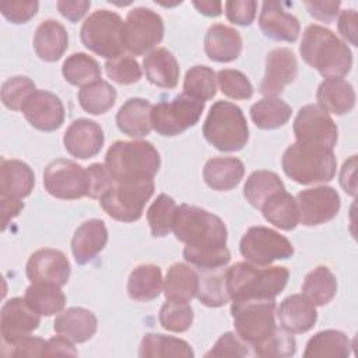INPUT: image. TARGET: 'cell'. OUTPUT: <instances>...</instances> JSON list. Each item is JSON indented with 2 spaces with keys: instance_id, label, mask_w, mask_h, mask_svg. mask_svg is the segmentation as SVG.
<instances>
[{
  "instance_id": "1",
  "label": "cell",
  "mask_w": 358,
  "mask_h": 358,
  "mask_svg": "<svg viewBox=\"0 0 358 358\" xmlns=\"http://www.w3.org/2000/svg\"><path fill=\"white\" fill-rule=\"evenodd\" d=\"M301 56L324 78H341L352 67V53L333 31L317 24L306 27L302 35Z\"/></svg>"
},
{
  "instance_id": "2",
  "label": "cell",
  "mask_w": 358,
  "mask_h": 358,
  "mask_svg": "<svg viewBox=\"0 0 358 358\" xmlns=\"http://www.w3.org/2000/svg\"><path fill=\"white\" fill-rule=\"evenodd\" d=\"M289 271L284 266H256L239 262L227 268V289L232 301L241 299H274L287 282Z\"/></svg>"
},
{
  "instance_id": "3",
  "label": "cell",
  "mask_w": 358,
  "mask_h": 358,
  "mask_svg": "<svg viewBox=\"0 0 358 358\" xmlns=\"http://www.w3.org/2000/svg\"><path fill=\"white\" fill-rule=\"evenodd\" d=\"M115 183L154 179L161 157L150 141H115L106 151L103 164Z\"/></svg>"
},
{
  "instance_id": "4",
  "label": "cell",
  "mask_w": 358,
  "mask_h": 358,
  "mask_svg": "<svg viewBox=\"0 0 358 358\" xmlns=\"http://www.w3.org/2000/svg\"><path fill=\"white\" fill-rule=\"evenodd\" d=\"M284 173L301 185L330 182L336 175L337 159L331 148L295 141L282 154Z\"/></svg>"
},
{
  "instance_id": "5",
  "label": "cell",
  "mask_w": 358,
  "mask_h": 358,
  "mask_svg": "<svg viewBox=\"0 0 358 358\" xmlns=\"http://www.w3.org/2000/svg\"><path fill=\"white\" fill-rule=\"evenodd\" d=\"M172 231L178 241L190 248L227 246L228 231L224 221L196 206L182 204L178 207Z\"/></svg>"
},
{
  "instance_id": "6",
  "label": "cell",
  "mask_w": 358,
  "mask_h": 358,
  "mask_svg": "<svg viewBox=\"0 0 358 358\" xmlns=\"http://www.w3.org/2000/svg\"><path fill=\"white\" fill-rule=\"evenodd\" d=\"M204 138L218 151L242 150L249 140V127L242 109L228 101H217L203 124Z\"/></svg>"
},
{
  "instance_id": "7",
  "label": "cell",
  "mask_w": 358,
  "mask_h": 358,
  "mask_svg": "<svg viewBox=\"0 0 358 358\" xmlns=\"http://www.w3.org/2000/svg\"><path fill=\"white\" fill-rule=\"evenodd\" d=\"M80 38L83 45L108 60L123 56L124 21L122 17L109 10H96L90 14L81 25Z\"/></svg>"
},
{
  "instance_id": "8",
  "label": "cell",
  "mask_w": 358,
  "mask_h": 358,
  "mask_svg": "<svg viewBox=\"0 0 358 358\" xmlns=\"http://www.w3.org/2000/svg\"><path fill=\"white\" fill-rule=\"evenodd\" d=\"M231 315L236 334L250 347L266 340L277 329L274 299L234 301Z\"/></svg>"
},
{
  "instance_id": "9",
  "label": "cell",
  "mask_w": 358,
  "mask_h": 358,
  "mask_svg": "<svg viewBox=\"0 0 358 358\" xmlns=\"http://www.w3.org/2000/svg\"><path fill=\"white\" fill-rule=\"evenodd\" d=\"M206 102L179 94L171 101H161L152 106L151 126L165 137L178 136L193 127L201 117Z\"/></svg>"
},
{
  "instance_id": "10",
  "label": "cell",
  "mask_w": 358,
  "mask_h": 358,
  "mask_svg": "<svg viewBox=\"0 0 358 358\" xmlns=\"http://www.w3.org/2000/svg\"><path fill=\"white\" fill-rule=\"evenodd\" d=\"M154 189V179L115 183L109 192L99 199V204L113 220L134 222L141 218L144 206L151 199Z\"/></svg>"
},
{
  "instance_id": "11",
  "label": "cell",
  "mask_w": 358,
  "mask_h": 358,
  "mask_svg": "<svg viewBox=\"0 0 358 358\" xmlns=\"http://www.w3.org/2000/svg\"><path fill=\"white\" fill-rule=\"evenodd\" d=\"M241 255L252 264L270 266L275 260H285L294 255L292 243L277 231L267 227H250L241 239Z\"/></svg>"
},
{
  "instance_id": "12",
  "label": "cell",
  "mask_w": 358,
  "mask_h": 358,
  "mask_svg": "<svg viewBox=\"0 0 358 358\" xmlns=\"http://www.w3.org/2000/svg\"><path fill=\"white\" fill-rule=\"evenodd\" d=\"M164 21L147 7H136L124 21V43L130 55L141 56L155 48L164 38Z\"/></svg>"
},
{
  "instance_id": "13",
  "label": "cell",
  "mask_w": 358,
  "mask_h": 358,
  "mask_svg": "<svg viewBox=\"0 0 358 358\" xmlns=\"http://www.w3.org/2000/svg\"><path fill=\"white\" fill-rule=\"evenodd\" d=\"M45 190L62 200H77L87 196V169L71 159L59 158L49 162L43 171Z\"/></svg>"
},
{
  "instance_id": "14",
  "label": "cell",
  "mask_w": 358,
  "mask_h": 358,
  "mask_svg": "<svg viewBox=\"0 0 358 358\" xmlns=\"http://www.w3.org/2000/svg\"><path fill=\"white\" fill-rule=\"evenodd\" d=\"M294 134L298 143L334 148L338 130L327 112L317 105H305L294 120Z\"/></svg>"
},
{
  "instance_id": "15",
  "label": "cell",
  "mask_w": 358,
  "mask_h": 358,
  "mask_svg": "<svg viewBox=\"0 0 358 358\" xmlns=\"http://www.w3.org/2000/svg\"><path fill=\"white\" fill-rule=\"evenodd\" d=\"M299 222L305 227H316L331 221L340 211V196L330 186H317L301 190L296 197Z\"/></svg>"
},
{
  "instance_id": "16",
  "label": "cell",
  "mask_w": 358,
  "mask_h": 358,
  "mask_svg": "<svg viewBox=\"0 0 358 358\" xmlns=\"http://www.w3.org/2000/svg\"><path fill=\"white\" fill-rule=\"evenodd\" d=\"M298 74V62L292 50L275 48L267 53L264 77L259 92L264 96H278L285 85L291 84Z\"/></svg>"
},
{
  "instance_id": "17",
  "label": "cell",
  "mask_w": 358,
  "mask_h": 358,
  "mask_svg": "<svg viewBox=\"0 0 358 358\" xmlns=\"http://www.w3.org/2000/svg\"><path fill=\"white\" fill-rule=\"evenodd\" d=\"M41 315L36 313L25 298H11L4 302L0 313L3 343L10 344L29 336L39 327Z\"/></svg>"
},
{
  "instance_id": "18",
  "label": "cell",
  "mask_w": 358,
  "mask_h": 358,
  "mask_svg": "<svg viewBox=\"0 0 358 358\" xmlns=\"http://www.w3.org/2000/svg\"><path fill=\"white\" fill-rule=\"evenodd\" d=\"M25 273L31 282H53L63 287L70 278L71 266L63 252L46 248L29 256Z\"/></svg>"
},
{
  "instance_id": "19",
  "label": "cell",
  "mask_w": 358,
  "mask_h": 358,
  "mask_svg": "<svg viewBox=\"0 0 358 358\" xmlns=\"http://www.w3.org/2000/svg\"><path fill=\"white\" fill-rule=\"evenodd\" d=\"M21 112L27 122L41 131H55L64 122V106L60 98L45 90H35Z\"/></svg>"
},
{
  "instance_id": "20",
  "label": "cell",
  "mask_w": 358,
  "mask_h": 358,
  "mask_svg": "<svg viewBox=\"0 0 358 358\" xmlns=\"http://www.w3.org/2000/svg\"><path fill=\"white\" fill-rule=\"evenodd\" d=\"M105 141L102 127L90 119H76L63 136V144L67 152L80 159L95 157Z\"/></svg>"
},
{
  "instance_id": "21",
  "label": "cell",
  "mask_w": 358,
  "mask_h": 358,
  "mask_svg": "<svg viewBox=\"0 0 358 358\" xmlns=\"http://www.w3.org/2000/svg\"><path fill=\"white\" fill-rule=\"evenodd\" d=\"M289 3L264 1L259 15V27L262 32L273 39L281 42H295L298 39L301 25L295 15L287 11Z\"/></svg>"
},
{
  "instance_id": "22",
  "label": "cell",
  "mask_w": 358,
  "mask_h": 358,
  "mask_svg": "<svg viewBox=\"0 0 358 358\" xmlns=\"http://www.w3.org/2000/svg\"><path fill=\"white\" fill-rule=\"evenodd\" d=\"M275 315L281 327L292 334L309 331L317 320L316 305H313V302L303 294L287 296L280 303Z\"/></svg>"
},
{
  "instance_id": "23",
  "label": "cell",
  "mask_w": 358,
  "mask_h": 358,
  "mask_svg": "<svg viewBox=\"0 0 358 358\" xmlns=\"http://www.w3.org/2000/svg\"><path fill=\"white\" fill-rule=\"evenodd\" d=\"M108 242V229L102 220L91 218L83 222L71 239V252L77 264H87L103 250Z\"/></svg>"
},
{
  "instance_id": "24",
  "label": "cell",
  "mask_w": 358,
  "mask_h": 358,
  "mask_svg": "<svg viewBox=\"0 0 358 358\" xmlns=\"http://www.w3.org/2000/svg\"><path fill=\"white\" fill-rule=\"evenodd\" d=\"M204 52L210 60L218 63L236 60L242 52L241 34L232 27L213 24L204 36Z\"/></svg>"
},
{
  "instance_id": "25",
  "label": "cell",
  "mask_w": 358,
  "mask_h": 358,
  "mask_svg": "<svg viewBox=\"0 0 358 358\" xmlns=\"http://www.w3.org/2000/svg\"><path fill=\"white\" fill-rule=\"evenodd\" d=\"M34 50L41 60H59L69 46V35L66 28L56 20H45L35 29L32 39Z\"/></svg>"
},
{
  "instance_id": "26",
  "label": "cell",
  "mask_w": 358,
  "mask_h": 358,
  "mask_svg": "<svg viewBox=\"0 0 358 358\" xmlns=\"http://www.w3.org/2000/svg\"><path fill=\"white\" fill-rule=\"evenodd\" d=\"M98 327L96 316L85 308H69L56 316L53 330L71 340L73 343H84L90 340Z\"/></svg>"
},
{
  "instance_id": "27",
  "label": "cell",
  "mask_w": 358,
  "mask_h": 358,
  "mask_svg": "<svg viewBox=\"0 0 358 358\" xmlns=\"http://www.w3.org/2000/svg\"><path fill=\"white\" fill-rule=\"evenodd\" d=\"M150 101L143 98H130L119 109L116 115L117 129L133 138H141L150 134L151 126V110Z\"/></svg>"
},
{
  "instance_id": "28",
  "label": "cell",
  "mask_w": 358,
  "mask_h": 358,
  "mask_svg": "<svg viewBox=\"0 0 358 358\" xmlns=\"http://www.w3.org/2000/svg\"><path fill=\"white\" fill-rule=\"evenodd\" d=\"M316 99L324 112L345 115L355 106V91L344 78H324L317 87Z\"/></svg>"
},
{
  "instance_id": "29",
  "label": "cell",
  "mask_w": 358,
  "mask_h": 358,
  "mask_svg": "<svg viewBox=\"0 0 358 358\" xmlns=\"http://www.w3.org/2000/svg\"><path fill=\"white\" fill-rule=\"evenodd\" d=\"M35 186V175L28 164L20 159L1 158L0 194L22 199L31 194Z\"/></svg>"
},
{
  "instance_id": "30",
  "label": "cell",
  "mask_w": 358,
  "mask_h": 358,
  "mask_svg": "<svg viewBox=\"0 0 358 358\" xmlns=\"http://www.w3.org/2000/svg\"><path fill=\"white\" fill-rule=\"evenodd\" d=\"M243 175V162L235 157L210 158L203 169L204 182L214 190H231L236 187Z\"/></svg>"
},
{
  "instance_id": "31",
  "label": "cell",
  "mask_w": 358,
  "mask_h": 358,
  "mask_svg": "<svg viewBox=\"0 0 358 358\" xmlns=\"http://www.w3.org/2000/svg\"><path fill=\"white\" fill-rule=\"evenodd\" d=\"M147 80L161 88H175L179 80V63L165 48L151 50L143 60Z\"/></svg>"
},
{
  "instance_id": "32",
  "label": "cell",
  "mask_w": 358,
  "mask_h": 358,
  "mask_svg": "<svg viewBox=\"0 0 358 358\" xmlns=\"http://www.w3.org/2000/svg\"><path fill=\"white\" fill-rule=\"evenodd\" d=\"M199 289V273L185 264L175 263L168 268L165 282H164V294L168 301L175 302H190Z\"/></svg>"
},
{
  "instance_id": "33",
  "label": "cell",
  "mask_w": 358,
  "mask_h": 358,
  "mask_svg": "<svg viewBox=\"0 0 358 358\" xmlns=\"http://www.w3.org/2000/svg\"><path fill=\"white\" fill-rule=\"evenodd\" d=\"M162 289V273L155 264H140L133 268L127 280L129 296L138 302L158 298Z\"/></svg>"
},
{
  "instance_id": "34",
  "label": "cell",
  "mask_w": 358,
  "mask_h": 358,
  "mask_svg": "<svg viewBox=\"0 0 358 358\" xmlns=\"http://www.w3.org/2000/svg\"><path fill=\"white\" fill-rule=\"evenodd\" d=\"M138 355L143 358H193L194 352L189 343L182 338L159 333H147L141 340Z\"/></svg>"
},
{
  "instance_id": "35",
  "label": "cell",
  "mask_w": 358,
  "mask_h": 358,
  "mask_svg": "<svg viewBox=\"0 0 358 358\" xmlns=\"http://www.w3.org/2000/svg\"><path fill=\"white\" fill-rule=\"evenodd\" d=\"M266 221L282 231H291L299 224V214L295 197L287 190L273 194L262 207Z\"/></svg>"
},
{
  "instance_id": "36",
  "label": "cell",
  "mask_w": 358,
  "mask_h": 358,
  "mask_svg": "<svg viewBox=\"0 0 358 358\" xmlns=\"http://www.w3.org/2000/svg\"><path fill=\"white\" fill-rule=\"evenodd\" d=\"M24 298L41 316L60 313L66 306V295L60 285L53 282H32L27 288Z\"/></svg>"
},
{
  "instance_id": "37",
  "label": "cell",
  "mask_w": 358,
  "mask_h": 358,
  "mask_svg": "<svg viewBox=\"0 0 358 358\" xmlns=\"http://www.w3.org/2000/svg\"><path fill=\"white\" fill-rule=\"evenodd\" d=\"M225 267L199 270V301L208 308L224 306L231 298L227 289Z\"/></svg>"
},
{
  "instance_id": "38",
  "label": "cell",
  "mask_w": 358,
  "mask_h": 358,
  "mask_svg": "<svg viewBox=\"0 0 358 358\" xmlns=\"http://www.w3.org/2000/svg\"><path fill=\"white\" fill-rule=\"evenodd\" d=\"M302 294L316 306L327 305L337 294V278L327 266H317L305 275Z\"/></svg>"
},
{
  "instance_id": "39",
  "label": "cell",
  "mask_w": 358,
  "mask_h": 358,
  "mask_svg": "<svg viewBox=\"0 0 358 358\" xmlns=\"http://www.w3.org/2000/svg\"><path fill=\"white\" fill-rule=\"evenodd\" d=\"M291 113V106L277 96H266L250 106V117L253 123L263 130H273L284 126L289 120Z\"/></svg>"
},
{
  "instance_id": "40",
  "label": "cell",
  "mask_w": 358,
  "mask_h": 358,
  "mask_svg": "<svg viewBox=\"0 0 358 358\" xmlns=\"http://www.w3.org/2000/svg\"><path fill=\"white\" fill-rule=\"evenodd\" d=\"M351 352L348 337L340 330H323L309 338L303 357H331L345 358Z\"/></svg>"
},
{
  "instance_id": "41",
  "label": "cell",
  "mask_w": 358,
  "mask_h": 358,
  "mask_svg": "<svg viewBox=\"0 0 358 358\" xmlns=\"http://www.w3.org/2000/svg\"><path fill=\"white\" fill-rule=\"evenodd\" d=\"M285 190L280 176L271 171H255L246 179L243 196L252 207L262 210L263 204L275 193Z\"/></svg>"
},
{
  "instance_id": "42",
  "label": "cell",
  "mask_w": 358,
  "mask_h": 358,
  "mask_svg": "<svg viewBox=\"0 0 358 358\" xmlns=\"http://www.w3.org/2000/svg\"><path fill=\"white\" fill-rule=\"evenodd\" d=\"M62 73L67 83L77 87H85L101 80V67L98 62L83 52L70 55L63 63Z\"/></svg>"
},
{
  "instance_id": "43",
  "label": "cell",
  "mask_w": 358,
  "mask_h": 358,
  "mask_svg": "<svg viewBox=\"0 0 358 358\" xmlns=\"http://www.w3.org/2000/svg\"><path fill=\"white\" fill-rule=\"evenodd\" d=\"M116 96V90L103 80L81 87L77 94L80 106L91 115H102L108 112L115 105Z\"/></svg>"
},
{
  "instance_id": "44",
  "label": "cell",
  "mask_w": 358,
  "mask_h": 358,
  "mask_svg": "<svg viewBox=\"0 0 358 358\" xmlns=\"http://www.w3.org/2000/svg\"><path fill=\"white\" fill-rule=\"evenodd\" d=\"M183 92L200 101H210L217 94V76L211 67L193 66L186 71Z\"/></svg>"
},
{
  "instance_id": "45",
  "label": "cell",
  "mask_w": 358,
  "mask_h": 358,
  "mask_svg": "<svg viewBox=\"0 0 358 358\" xmlns=\"http://www.w3.org/2000/svg\"><path fill=\"white\" fill-rule=\"evenodd\" d=\"M176 210H178V206L175 200L165 193L159 194L152 201V204L147 211V220H148L152 236L162 238V236H166L173 229Z\"/></svg>"
},
{
  "instance_id": "46",
  "label": "cell",
  "mask_w": 358,
  "mask_h": 358,
  "mask_svg": "<svg viewBox=\"0 0 358 358\" xmlns=\"http://www.w3.org/2000/svg\"><path fill=\"white\" fill-rule=\"evenodd\" d=\"M253 354L262 358H287L296 351V343L292 333L277 327L266 340L252 347Z\"/></svg>"
},
{
  "instance_id": "47",
  "label": "cell",
  "mask_w": 358,
  "mask_h": 358,
  "mask_svg": "<svg viewBox=\"0 0 358 358\" xmlns=\"http://www.w3.org/2000/svg\"><path fill=\"white\" fill-rule=\"evenodd\" d=\"M161 326L173 333H183L190 329L193 323V309L187 302L168 301L159 310Z\"/></svg>"
},
{
  "instance_id": "48",
  "label": "cell",
  "mask_w": 358,
  "mask_h": 358,
  "mask_svg": "<svg viewBox=\"0 0 358 358\" xmlns=\"http://www.w3.org/2000/svg\"><path fill=\"white\" fill-rule=\"evenodd\" d=\"M183 257L187 263L201 268L225 267L231 260V253L227 246L218 248H190L185 246Z\"/></svg>"
},
{
  "instance_id": "49",
  "label": "cell",
  "mask_w": 358,
  "mask_h": 358,
  "mask_svg": "<svg viewBox=\"0 0 358 358\" xmlns=\"http://www.w3.org/2000/svg\"><path fill=\"white\" fill-rule=\"evenodd\" d=\"M35 83L25 76H14L1 85L3 105L11 110H21L27 99L35 91Z\"/></svg>"
},
{
  "instance_id": "50",
  "label": "cell",
  "mask_w": 358,
  "mask_h": 358,
  "mask_svg": "<svg viewBox=\"0 0 358 358\" xmlns=\"http://www.w3.org/2000/svg\"><path fill=\"white\" fill-rule=\"evenodd\" d=\"M217 81L221 92L232 99H249L253 95V85L239 70L224 69L217 73Z\"/></svg>"
},
{
  "instance_id": "51",
  "label": "cell",
  "mask_w": 358,
  "mask_h": 358,
  "mask_svg": "<svg viewBox=\"0 0 358 358\" xmlns=\"http://www.w3.org/2000/svg\"><path fill=\"white\" fill-rule=\"evenodd\" d=\"M105 73L112 81L120 85L134 84L143 76L138 62L133 56L127 55L119 56L112 60H106Z\"/></svg>"
},
{
  "instance_id": "52",
  "label": "cell",
  "mask_w": 358,
  "mask_h": 358,
  "mask_svg": "<svg viewBox=\"0 0 358 358\" xmlns=\"http://www.w3.org/2000/svg\"><path fill=\"white\" fill-rule=\"evenodd\" d=\"M250 345L246 344L236 333H224L214 344V347L206 354L210 357H246L250 355Z\"/></svg>"
},
{
  "instance_id": "53",
  "label": "cell",
  "mask_w": 358,
  "mask_h": 358,
  "mask_svg": "<svg viewBox=\"0 0 358 358\" xmlns=\"http://www.w3.org/2000/svg\"><path fill=\"white\" fill-rule=\"evenodd\" d=\"M46 341L41 337L25 336L14 343H3V357H43Z\"/></svg>"
},
{
  "instance_id": "54",
  "label": "cell",
  "mask_w": 358,
  "mask_h": 358,
  "mask_svg": "<svg viewBox=\"0 0 358 358\" xmlns=\"http://www.w3.org/2000/svg\"><path fill=\"white\" fill-rule=\"evenodd\" d=\"M87 179H88L87 196L91 199H101L115 185V180L108 172L106 166L98 162L87 168Z\"/></svg>"
},
{
  "instance_id": "55",
  "label": "cell",
  "mask_w": 358,
  "mask_h": 358,
  "mask_svg": "<svg viewBox=\"0 0 358 358\" xmlns=\"http://www.w3.org/2000/svg\"><path fill=\"white\" fill-rule=\"evenodd\" d=\"M39 3L36 0L7 1L0 4V11L6 20L13 24H25L38 13Z\"/></svg>"
},
{
  "instance_id": "56",
  "label": "cell",
  "mask_w": 358,
  "mask_h": 358,
  "mask_svg": "<svg viewBox=\"0 0 358 358\" xmlns=\"http://www.w3.org/2000/svg\"><path fill=\"white\" fill-rule=\"evenodd\" d=\"M257 3L255 0H229L225 3V14L228 21L236 25L248 27L256 17Z\"/></svg>"
},
{
  "instance_id": "57",
  "label": "cell",
  "mask_w": 358,
  "mask_h": 358,
  "mask_svg": "<svg viewBox=\"0 0 358 358\" xmlns=\"http://www.w3.org/2000/svg\"><path fill=\"white\" fill-rule=\"evenodd\" d=\"M340 1H305V7L309 14L322 21V22H333L340 13Z\"/></svg>"
},
{
  "instance_id": "58",
  "label": "cell",
  "mask_w": 358,
  "mask_h": 358,
  "mask_svg": "<svg viewBox=\"0 0 358 358\" xmlns=\"http://www.w3.org/2000/svg\"><path fill=\"white\" fill-rule=\"evenodd\" d=\"M337 28L341 36L348 41L351 45L357 46V11L350 8V10H343L340 11L338 21H337Z\"/></svg>"
},
{
  "instance_id": "59",
  "label": "cell",
  "mask_w": 358,
  "mask_h": 358,
  "mask_svg": "<svg viewBox=\"0 0 358 358\" xmlns=\"http://www.w3.org/2000/svg\"><path fill=\"white\" fill-rule=\"evenodd\" d=\"M90 7H91V1H87V0H76V1L60 0V1H57L59 13L66 20H69L71 22L80 21L87 14Z\"/></svg>"
},
{
  "instance_id": "60",
  "label": "cell",
  "mask_w": 358,
  "mask_h": 358,
  "mask_svg": "<svg viewBox=\"0 0 358 358\" xmlns=\"http://www.w3.org/2000/svg\"><path fill=\"white\" fill-rule=\"evenodd\" d=\"M55 355L76 357V355H78V352L71 340L59 334V336H53L49 340H46L45 357H55Z\"/></svg>"
},
{
  "instance_id": "61",
  "label": "cell",
  "mask_w": 358,
  "mask_h": 358,
  "mask_svg": "<svg viewBox=\"0 0 358 358\" xmlns=\"http://www.w3.org/2000/svg\"><path fill=\"white\" fill-rule=\"evenodd\" d=\"M355 168H357V155H352L348 161L344 162L340 171V185L345 193L355 196Z\"/></svg>"
},
{
  "instance_id": "62",
  "label": "cell",
  "mask_w": 358,
  "mask_h": 358,
  "mask_svg": "<svg viewBox=\"0 0 358 358\" xmlns=\"http://www.w3.org/2000/svg\"><path fill=\"white\" fill-rule=\"evenodd\" d=\"M1 200V222H3V231L7 228L10 221L15 218L21 210L24 208V203L20 199L0 196Z\"/></svg>"
},
{
  "instance_id": "63",
  "label": "cell",
  "mask_w": 358,
  "mask_h": 358,
  "mask_svg": "<svg viewBox=\"0 0 358 358\" xmlns=\"http://www.w3.org/2000/svg\"><path fill=\"white\" fill-rule=\"evenodd\" d=\"M193 6L199 10V13L207 15V17H218L222 13V3L221 1H193Z\"/></svg>"
}]
</instances>
